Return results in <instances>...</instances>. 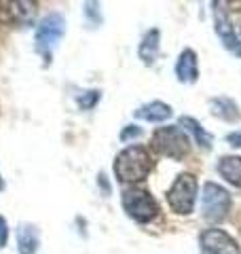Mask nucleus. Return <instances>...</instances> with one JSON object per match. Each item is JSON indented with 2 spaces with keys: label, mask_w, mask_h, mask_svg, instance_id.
<instances>
[{
  "label": "nucleus",
  "mask_w": 241,
  "mask_h": 254,
  "mask_svg": "<svg viewBox=\"0 0 241 254\" xmlns=\"http://www.w3.org/2000/svg\"><path fill=\"white\" fill-rule=\"evenodd\" d=\"M178 125H180L186 133H190V136L195 138V144H197L199 148H203V150H210V148H212L214 136L197 121V119H192V117H180V119H178Z\"/></svg>",
  "instance_id": "12"
},
{
  "label": "nucleus",
  "mask_w": 241,
  "mask_h": 254,
  "mask_svg": "<svg viewBox=\"0 0 241 254\" xmlns=\"http://www.w3.org/2000/svg\"><path fill=\"white\" fill-rule=\"evenodd\" d=\"M150 146L157 155L180 161V159H184L190 153L192 144H190L188 133L180 125H163V127H157L155 133H152Z\"/></svg>",
  "instance_id": "2"
},
{
  "label": "nucleus",
  "mask_w": 241,
  "mask_h": 254,
  "mask_svg": "<svg viewBox=\"0 0 241 254\" xmlns=\"http://www.w3.org/2000/svg\"><path fill=\"white\" fill-rule=\"evenodd\" d=\"M6 242H9V225H6V220L0 216V248H4Z\"/></svg>",
  "instance_id": "19"
},
{
  "label": "nucleus",
  "mask_w": 241,
  "mask_h": 254,
  "mask_svg": "<svg viewBox=\"0 0 241 254\" xmlns=\"http://www.w3.org/2000/svg\"><path fill=\"white\" fill-rule=\"evenodd\" d=\"M63 34H66V17L61 13H49L38 21L34 32V49L45 60V66H49L55 45L61 41Z\"/></svg>",
  "instance_id": "3"
},
{
  "label": "nucleus",
  "mask_w": 241,
  "mask_h": 254,
  "mask_svg": "<svg viewBox=\"0 0 241 254\" xmlns=\"http://www.w3.org/2000/svg\"><path fill=\"white\" fill-rule=\"evenodd\" d=\"M38 229L34 225H19L17 229V250L19 254H36L38 250Z\"/></svg>",
  "instance_id": "15"
},
{
  "label": "nucleus",
  "mask_w": 241,
  "mask_h": 254,
  "mask_svg": "<svg viewBox=\"0 0 241 254\" xmlns=\"http://www.w3.org/2000/svg\"><path fill=\"white\" fill-rule=\"evenodd\" d=\"M2 189H4V180H2V178H0V190H2Z\"/></svg>",
  "instance_id": "21"
},
{
  "label": "nucleus",
  "mask_w": 241,
  "mask_h": 254,
  "mask_svg": "<svg viewBox=\"0 0 241 254\" xmlns=\"http://www.w3.org/2000/svg\"><path fill=\"white\" fill-rule=\"evenodd\" d=\"M4 13V21L15 23V26H26V23L34 21L36 15V2H0Z\"/></svg>",
  "instance_id": "10"
},
{
  "label": "nucleus",
  "mask_w": 241,
  "mask_h": 254,
  "mask_svg": "<svg viewBox=\"0 0 241 254\" xmlns=\"http://www.w3.org/2000/svg\"><path fill=\"white\" fill-rule=\"evenodd\" d=\"M152 168H155V159H152L150 150L142 144H131L117 155L112 172L119 182L135 187L138 182L148 178Z\"/></svg>",
  "instance_id": "1"
},
{
  "label": "nucleus",
  "mask_w": 241,
  "mask_h": 254,
  "mask_svg": "<svg viewBox=\"0 0 241 254\" xmlns=\"http://www.w3.org/2000/svg\"><path fill=\"white\" fill-rule=\"evenodd\" d=\"M197 195H199L197 176L190 172H182L176 176L172 187L167 189L165 199H167V205L172 208V212L180 214V216H188V214L195 210Z\"/></svg>",
  "instance_id": "4"
},
{
  "label": "nucleus",
  "mask_w": 241,
  "mask_h": 254,
  "mask_svg": "<svg viewBox=\"0 0 241 254\" xmlns=\"http://www.w3.org/2000/svg\"><path fill=\"white\" fill-rule=\"evenodd\" d=\"M231 210V195L229 190L220 187L218 182H205L201 190V212L203 218L210 222H222L229 216Z\"/></svg>",
  "instance_id": "6"
},
{
  "label": "nucleus",
  "mask_w": 241,
  "mask_h": 254,
  "mask_svg": "<svg viewBox=\"0 0 241 254\" xmlns=\"http://www.w3.org/2000/svg\"><path fill=\"white\" fill-rule=\"evenodd\" d=\"M85 93H87V98H78V104H80V108L87 110L100 100V91H85Z\"/></svg>",
  "instance_id": "18"
},
{
  "label": "nucleus",
  "mask_w": 241,
  "mask_h": 254,
  "mask_svg": "<svg viewBox=\"0 0 241 254\" xmlns=\"http://www.w3.org/2000/svg\"><path fill=\"white\" fill-rule=\"evenodd\" d=\"M140 136H142V127H138V125H127L125 129L119 133V138L123 140V142H129V140L140 138Z\"/></svg>",
  "instance_id": "17"
},
{
  "label": "nucleus",
  "mask_w": 241,
  "mask_h": 254,
  "mask_svg": "<svg viewBox=\"0 0 241 254\" xmlns=\"http://www.w3.org/2000/svg\"><path fill=\"white\" fill-rule=\"evenodd\" d=\"M174 72H176V78L184 85H192L197 83L199 78V60H197V53L192 49H182V53L178 55L176 60V66H174Z\"/></svg>",
  "instance_id": "9"
},
{
  "label": "nucleus",
  "mask_w": 241,
  "mask_h": 254,
  "mask_svg": "<svg viewBox=\"0 0 241 254\" xmlns=\"http://www.w3.org/2000/svg\"><path fill=\"white\" fill-rule=\"evenodd\" d=\"M159 49H161V32L157 28H150L146 34L142 36L138 55H140V60L146 64V66H152L155 60L159 58Z\"/></svg>",
  "instance_id": "13"
},
{
  "label": "nucleus",
  "mask_w": 241,
  "mask_h": 254,
  "mask_svg": "<svg viewBox=\"0 0 241 254\" xmlns=\"http://www.w3.org/2000/svg\"><path fill=\"white\" fill-rule=\"evenodd\" d=\"M218 174L229 182V185L241 189V157H237V155L220 157Z\"/></svg>",
  "instance_id": "14"
},
{
  "label": "nucleus",
  "mask_w": 241,
  "mask_h": 254,
  "mask_svg": "<svg viewBox=\"0 0 241 254\" xmlns=\"http://www.w3.org/2000/svg\"><path fill=\"white\" fill-rule=\"evenodd\" d=\"M212 13H214V28L216 34L222 41L224 49H229L231 53H235L241 58V41L237 38L235 30H233V23L229 17V11L224 9V2H212Z\"/></svg>",
  "instance_id": "8"
},
{
  "label": "nucleus",
  "mask_w": 241,
  "mask_h": 254,
  "mask_svg": "<svg viewBox=\"0 0 241 254\" xmlns=\"http://www.w3.org/2000/svg\"><path fill=\"white\" fill-rule=\"evenodd\" d=\"M201 254H241L239 244L222 229L210 227L199 235Z\"/></svg>",
  "instance_id": "7"
},
{
  "label": "nucleus",
  "mask_w": 241,
  "mask_h": 254,
  "mask_svg": "<svg viewBox=\"0 0 241 254\" xmlns=\"http://www.w3.org/2000/svg\"><path fill=\"white\" fill-rule=\"evenodd\" d=\"M227 142L231 146H241V131H233L227 136Z\"/></svg>",
  "instance_id": "20"
},
{
  "label": "nucleus",
  "mask_w": 241,
  "mask_h": 254,
  "mask_svg": "<svg viewBox=\"0 0 241 254\" xmlns=\"http://www.w3.org/2000/svg\"><path fill=\"white\" fill-rule=\"evenodd\" d=\"M210 108H212L214 117L222 119V121L235 123V121H239V119H241L239 108H237V104L231 98H214V100H210Z\"/></svg>",
  "instance_id": "16"
},
{
  "label": "nucleus",
  "mask_w": 241,
  "mask_h": 254,
  "mask_svg": "<svg viewBox=\"0 0 241 254\" xmlns=\"http://www.w3.org/2000/svg\"><path fill=\"white\" fill-rule=\"evenodd\" d=\"M172 115H174L172 106L165 104V102H161V100H152V102H148V104L140 106L133 113L135 119H140V121H148V123H163Z\"/></svg>",
  "instance_id": "11"
},
{
  "label": "nucleus",
  "mask_w": 241,
  "mask_h": 254,
  "mask_svg": "<svg viewBox=\"0 0 241 254\" xmlns=\"http://www.w3.org/2000/svg\"><path fill=\"white\" fill-rule=\"evenodd\" d=\"M120 201H123V208L127 212V216L133 218L135 222H140V225H146V222L155 220L159 216V203L157 199L150 195V190L142 189V187H127L123 190V197H120Z\"/></svg>",
  "instance_id": "5"
}]
</instances>
